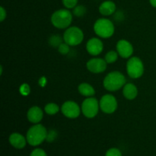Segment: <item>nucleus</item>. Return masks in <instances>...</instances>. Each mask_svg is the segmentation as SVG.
<instances>
[{"label": "nucleus", "instance_id": "nucleus-13", "mask_svg": "<svg viewBox=\"0 0 156 156\" xmlns=\"http://www.w3.org/2000/svg\"><path fill=\"white\" fill-rule=\"evenodd\" d=\"M27 120L32 123H39L44 117V113L40 107L34 106L28 110L27 114Z\"/></svg>", "mask_w": 156, "mask_h": 156}, {"label": "nucleus", "instance_id": "nucleus-14", "mask_svg": "<svg viewBox=\"0 0 156 156\" xmlns=\"http://www.w3.org/2000/svg\"><path fill=\"white\" fill-rule=\"evenodd\" d=\"M9 143L15 149H21L25 147L27 141L23 135L18 133H14L9 136Z\"/></svg>", "mask_w": 156, "mask_h": 156}, {"label": "nucleus", "instance_id": "nucleus-22", "mask_svg": "<svg viewBox=\"0 0 156 156\" xmlns=\"http://www.w3.org/2000/svg\"><path fill=\"white\" fill-rule=\"evenodd\" d=\"M58 51L59 52V53L62 55H66L69 53L70 51V48H69V45L67 44L66 42H62V44L59 45V47H58Z\"/></svg>", "mask_w": 156, "mask_h": 156}, {"label": "nucleus", "instance_id": "nucleus-8", "mask_svg": "<svg viewBox=\"0 0 156 156\" xmlns=\"http://www.w3.org/2000/svg\"><path fill=\"white\" fill-rule=\"evenodd\" d=\"M100 109L105 114H113L117 108V101L112 94H105L99 101Z\"/></svg>", "mask_w": 156, "mask_h": 156}, {"label": "nucleus", "instance_id": "nucleus-1", "mask_svg": "<svg viewBox=\"0 0 156 156\" xmlns=\"http://www.w3.org/2000/svg\"><path fill=\"white\" fill-rule=\"evenodd\" d=\"M126 78L119 71H114L108 73L104 79L103 85L106 90L109 91H118L126 85Z\"/></svg>", "mask_w": 156, "mask_h": 156}, {"label": "nucleus", "instance_id": "nucleus-26", "mask_svg": "<svg viewBox=\"0 0 156 156\" xmlns=\"http://www.w3.org/2000/svg\"><path fill=\"white\" fill-rule=\"evenodd\" d=\"M30 86H29L27 84L24 83L23 84V85H21V87H20V92H21V94H23V95H27V94L30 93Z\"/></svg>", "mask_w": 156, "mask_h": 156}, {"label": "nucleus", "instance_id": "nucleus-17", "mask_svg": "<svg viewBox=\"0 0 156 156\" xmlns=\"http://www.w3.org/2000/svg\"><path fill=\"white\" fill-rule=\"evenodd\" d=\"M78 90H79V92L82 95L87 98L92 97L95 94V90H94V88L90 84L86 83V82L81 83L79 85V87H78Z\"/></svg>", "mask_w": 156, "mask_h": 156}, {"label": "nucleus", "instance_id": "nucleus-20", "mask_svg": "<svg viewBox=\"0 0 156 156\" xmlns=\"http://www.w3.org/2000/svg\"><path fill=\"white\" fill-rule=\"evenodd\" d=\"M118 53L114 50H111V51L108 52L105 55V61L108 63H114V62L117 60L118 59Z\"/></svg>", "mask_w": 156, "mask_h": 156}, {"label": "nucleus", "instance_id": "nucleus-9", "mask_svg": "<svg viewBox=\"0 0 156 156\" xmlns=\"http://www.w3.org/2000/svg\"><path fill=\"white\" fill-rule=\"evenodd\" d=\"M81 110L79 105L73 101H67L61 107L62 114L70 119L77 118L80 115Z\"/></svg>", "mask_w": 156, "mask_h": 156}, {"label": "nucleus", "instance_id": "nucleus-18", "mask_svg": "<svg viewBox=\"0 0 156 156\" xmlns=\"http://www.w3.org/2000/svg\"><path fill=\"white\" fill-rule=\"evenodd\" d=\"M44 111L48 115H55L59 111V107L55 103H49L44 107Z\"/></svg>", "mask_w": 156, "mask_h": 156}, {"label": "nucleus", "instance_id": "nucleus-3", "mask_svg": "<svg viewBox=\"0 0 156 156\" xmlns=\"http://www.w3.org/2000/svg\"><path fill=\"white\" fill-rule=\"evenodd\" d=\"M73 14L67 9H59L53 12L51 16V23L59 29L68 28L73 21Z\"/></svg>", "mask_w": 156, "mask_h": 156}, {"label": "nucleus", "instance_id": "nucleus-16", "mask_svg": "<svg viewBox=\"0 0 156 156\" xmlns=\"http://www.w3.org/2000/svg\"><path fill=\"white\" fill-rule=\"evenodd\" d=\"M123 96L127 100H133L137 97L138 89L136 86L133 83H126L123 88Z\"/></svg>", "mask_w": 156, "mask_h": 156}, {"label": "nucleus", "instance_id": "nucleus-11", "mask_svg": "<svg viewBox=\"0 0 156 156\" xmlns=\"http://www.w3.org/2000/svg\"><path fill=\"white\" fill-rule=\"evenodd\" d=\"M117 52L122 58H129L133 53V47L126 40H120L117 44Z\"/></svg>", "mask_w": 156, "mask_h": 156}, {"label": "nucleus", "instance_id": "nucleus-12", "mask_svg": "<svg viewBox=\"0 0 156 156\" xmlns=\"http://www.w3.org/2000/svg\"><path fill=\"white\" fill-rule=\"evenodd\" d=\"M104 49V44L100 39L93 37L88 40L86 44V50L89 54L92 56H98L100 54Z\"/></svg>", "mask_w": 156, "mask_h": 156}, {"label": "nucleus", "instance_id": "nucleus-10", "mask_svg": "<svg viewBox=\"0 0 156 156\" xmlns=\"http://www.w3.org/2000/svg\"><path fill=\"white\" fill-rule=\"evenodd\" d=\"M107 63L108 62L105 59L101 58H94L87 62L86 67L91 73L98 74L104 73L106 70Z\"/></svg>", "mask_w": 156, "mask_h": 156}, {"label": "nucleus", "instance_id": "nucleus-19", "mask_svg": "<svg viewBox=\"0 0 156 156\" xmlns=\"http://www.w3.org/2000/svg\"><path fill=\"white\" fill-rule=\"evenodd\" d=\"M48 43L50 45V47H52L53 48H58V47H59V45L62 43V37L58 34L52 35V36L49 38Z\"/></svg>", "mask_w": 156, "mask_h": 156}, {"label": "nucleus", "instance_id": "nucleus-21", "mask_svg": "<svg viewBox=\"0 0 156 156\" xmlns=\"http://www.w3.org/2000/svg\"><path fill=\"white\" fill-rule=\"evenodd\" d=\"M86 13V8L84 5H76L73 9V14L78 18L83 17Z\"/></svg>", "mask_w": 156, "mask_h": 156}, {"label": "nucleus", "instance_id": "nucleus-23", "mask_svg": "<svg viewBox=\"0 0 156 156\" xmlns=\"http://www.w3.org/2000/svg\"><path fill=\"white\" fill-rule=\"evenodd\" d=\"M62 2L66 9H74L78 3V0H62Z\"/></svg>", "mask_w": 156, "mask_h": 156}, {"label": "nucleus", "instance_id": "nucleus-28", "mask_svg": "<svg viewBox=\"0 0 156 156\" xmlns=\"http://www.w3.org/2000/svg\"><path fill=\"white\" fill-rule=\"evenodd\" d=\"M6 11L5 10V9L3 7L0 8V21H3L6 18Z\"/></svg>", "mask_w": 156, "mask_h": 156}, {"label": "nucleus", "instance_id": "nucleus-4", "mask_svg": "<svg viewBox=\"0 0 156 156\" xmlns=\"http://www.w3.org/2000/svg\"><path fill=\"white\" fill-rule=\"evenodd\" d=\"M94 30L100 37L109 38L114 34V25L108 18H99L94 23Z\"/></svg>", "mask_w": 156, "mask_h": 156}, {"label": "nucleus", "instance_id": "nucleus-29", "mask_svg": "<svg viewBox=\"0 0 156 156\" xmlns=\"http://www.w3.org/2000/svg\"><path fill=\"white\" fill-rule=\"evenodd\" d=\"M46 83H47V80H46L45 77H41V79H40V81H39L40 85L42 87H44V85H46Z\"/></svg>", "mask_w": 156, "mask_h": 156}, {"label": "nucleus", "instance_id": "nucleus-24", "mask_svg": "<svg viewBox=\"0 0 156 156\" xmlns=\"http://www.w3.org/2000/svg\"><path fill=\"white\" fill-rule=\"evenodd\" d=\"M105 156H122V153L120 149L117 148H112L107 151Z\"/></svg>", "mask_w": 156, "mask_h": 156}, {"label": "nucleus", "instance_id": "nucleus-30", "mask_svg": "<svg viewBox=\"0 0 156 156\" xmlns=\"http://www.w3.org/2000/svg\"><path fill=\"white\" fill-rule=\"evenodd\" d=\"M149 2H150V4L152 5L153 7L156 8V0H149Z\"/></svg>", "mask_w": 156, "mask_h": 156}, {"label": "nucleus", "instance_id": "nucleus-6", "mask_svg": "<svg viewBox=\"0 0 156 156\" xmlns=\"http://www.w3.org/2000/svg\"><path fill=\"white\" fill-rule=\"evenodd\" d=\"M126 72L132 79H139L144 73V65L140 58L131 57L126 62Z\"/></svg>", "mask_w": 156, "mask_h": 156}, {"label": "nucleus", "instance_id": "nucleus-2", "mask_svg": "<svg viewBox=\"0 0 156 156\" xmlns=\"http://www.w3.org/2000/svg\"><path fill=\"white\" fill-rule=\"evenodd\" d=\"M47 133L48 132L45 126L37 123L31 126L27 131L26 136L27 143L32 146H39L47 140Z\"/></svg>", "mask_w": 156, "mask_h": 156}, {"label": "nucleus", "instance_id": "nucleus-25", "mask_svg": "<svg viewBox=\"0 0 156 156\" xmlns=\"http://www.w3.org/2000/svg\"><path fill=\"white\" fill-rule=\"evenodd\" d=\"M57 137V133L56 132L55 130L52 129V130H50L47 133V141L49 142V143H52L53 141H54L55 140Z\"/></svg>", "mask_w": 156, "mask_h": 156}, {"label": "nucleus", "instance_id": "nucleus-27", "mask_svg": "<svg viewBox=\"0 0 156 156\" xmlns=\"http://www.w3.org/2000/svg\"><path fill=\"white\" fill-rule=\"evenodd\" d=\"M30 156H47L45 151L41 149H35L32 151Z\"/></svg>", "mask_w": 156, "mask_h": 156}, {"label": "nucleus", "instance_id": "nucleus-15", "mask_svg": "<svg viewBox=\"0 0 156 156\" xmlns=\"http://www.w3.org/2000/svg\"><path fill=\"white\" fill-rule=\"evenodd\" d=\"M116 12V5L114 2L110 1H105L101 4L99 6V12L102 15L105 16H109V15H113L114 12Z\"/></svg>", "mask_w": 156, "mask_h": 156}, {"label": "nucleus", "instance_id": "nucleus-5", "mask_svg": "<svg viewBox=\"0 0 156 156\" xmlns=\"http://www.w3.org/2000/svg\"><path fill=\"white\" fill-rule=\"evenodd\" d=\"M84 39L83 31L79 27L73 26L68 27L64 32L63 41L69 46H77L82 42Z\"/></svg>", "mask_w": 156, "mask_h": 156}, {"label": "nucleus", "instance_id": "nucleus-7", "mask_svg": "<svg viewBox=\"0 0 156 156\" xmlns=\"http://www.w3.org/2000/svg\"><path fill=\"white\" fill-rule=\"evenodd\" d=\"M100 108L99 102L93 97H88L83 101L82 104V114L87 118H93L98 114Z\"/></svg>", "mask_w": 156, "mask_h": 156}]
</instances>
